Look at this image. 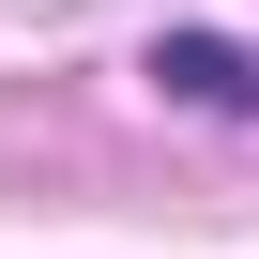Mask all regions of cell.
I'll list each match as a JSON object with an SVG mask.
<instances>
[{
    "instance_id": "obj_1",
    "label": "cell",
    "mask_w": 259,
    "mask_h": 259,
    "mask_svg": "<svg viewBox=\"0 0 259 259\" xmlns=\"http://www.w3.org/2000/svg\"><path fill=\"white\" fill-rule=\"evenodd\" d=\"M153 76H168L183 107H259V61H244V46H213V31H168V46H153Z\"/></svg>"
}]
</instances>
